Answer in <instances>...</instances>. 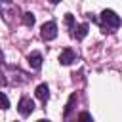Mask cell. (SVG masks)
I'll return each instance as SVG.
<instances>
[{"label": "cell", "mask_w": 122, "mask_h": 122, "mask_svg": "<svg viewBox=\"0 0 122 122\" xmlns=\"http://www.w3.org/2000/svg\"><path fill=\"white\" fill-rule=\"evenodd\" d=\"M99 23H101V27L105 29V30H116L120 25H122V19L112 11V10H105L103 13H101V19H99Z\"/></svg>", "instance_id": "obj_1"}, {"label": "cell", "mask_w": 122, "mask_h": 122, "mask_svg": "<svg viewBox=\"0 0 122 122\" xmlns=\"http://www.w3.org/2000/svg\"><path fill=\"white\" fill-rule=\"evenodd\" d=\"M40 34H42L44 40H53V38L57 36V25H55V21H48V23H44Z\"/></svg>", "instance_id": "obj_2"}, {"label": "cell", "mask_w": 122, "mask_h": 122, "mask_svg": "<svg viewBox=\"0 0 122 122\" xmlns=\"http://www.w3.org/2000/svg\"><path fill=\"white\" fill-rule=\"evenodd\" d=\"M17 111L21 116H29L32 111H34V103L30 97H21L19 99V105H17Z\"/></svg>", "instance_id": "obj_3"}, {"label": "cell", "mask_w": 122, "mask_h": 122, "mask_svg": "<svg viewBox=\"0 0 122 122\" xmlns=\"http://www.w3.org/2000/svg\"><path fill=\"white\" fill-rule=\"evenodd\" d=\"M74 59H76V53H74L71 48H65V50L59 53V63H61V65H71Z\"/></svg>", "instance_id": "obj_4"}, {"label": "cell", "mask_w": 122, "mask_h": 122, "mask_svg": "<svg viewBox=\"0 0 122 122\" xmlns=\"http://www.w3.org/2000/svg\"><path fill=\"white\" fill-rule=\"evenodd\" d=\"M29 65H30V69L38 71V69L42 67V53H40V51H32V53L29 55Z\"/></svg>", "instance_id": "obj_5"}, {"label": "cell", "mask_w": 122, "mask_h": 122, "mask_svg": "<svg viewBox=\"0 0 122 122\" xmlns=\"http://www.w3.org/2000/svg\"><path fill=\"white\" fill-rule=\"evenodd\" d=\"M36 97L42 99V101H48V99H50V88H48L46 84H40V86L36 88Z\"/></svg>", "instance_id": "obj_6"}, {"label": "cell", "mask_w": 122, "mask_h": 122, "mask_svg": "<svg viewBox=\"0 0 122 122\" xmlns=\"http://www.w3.org/2000/svg\"><path fill=\"white\" fill-rule=\"evenodd\" d=\"M72 34H74V38H76V40H82V38L88 34V25H86V23H82V25L74 27V32H72Z\"/></svg>", "instance_id": "obj_7"}, {"label": "cell", "mask_w": 122, "mask_h": 122, "mask_svg": "<svg viewBox=\"0 0 122 122\" xmlns=\"http://www.w3.org/2000/svg\"><path fill=\"white\" fill-rule=\"evenodd\" d=\"M23 23H25L27 27H32V25H34V15H32V13H25V15H23Z\"/></svg>", "instance_id": "obj_8"}, {"label": "cell", "mask_w": 122, "mask_h": 122, "mask_svg": "<svg viewBox=\"0 0 122 122\" xmlns=\"http://www.w3.org/2000/svg\"><path fill=\"white\" fill-rule=\"evenodd\" d=\"M74 101H76V95H71V99H69V103H67V107H65V116L72 111V105H74Z\"/></svg>", "instance_id": "obj_9"}, {"label": "cell", "mask_w": 122, "mask_h": 122, "mask_svg": "<svg viewBox=\"0 0 122 122\" xmlns=\"http://www.w3.org/2000/svg\"><path fill=\"white\" fill-rule=\"evenodd\" d=\"M76 122H92L90 112H80V114H78V118H76Z\"/></svg>", "instance_id": "obj_10"}, {"label": "cell", "mask_w": 122, "mask_h": 122, "mask_svg": "<svg viewBox=\"0 0 122 122\" xmlns=\"http://www.w3.org/2000/svg\"><path fill=\"white\" fill-rule=\"evenodd\" d=\"M65 23H67V27H72V25H74V19H72V15H71V13H67V15H65Z\"/></svg>", "instance_id": "obj_11"}, {"label": "cell", "mask_w": 122, "mask_h": 122, "mask_svg": "<svg viewBox=\"0 0 122 122\" xmlns=\"http://www.w3.org/2000/svg\"><path fill=\"white\" fill-rule=\"evenodd\" d=\"M2 101H4V109H8L10 107V101H8V95L6 93H2Z\"/></svg>", "instance_id": "obj_12"}, {"label": "cell", "mask_w": 122, "mask_h": 122, "mask_svg": "<svg viewBox=\"0 0 122 122\" xmlns=\"http://www.w3.org/2000/svg\"><path fill=\"white\" fill-rule=\"evenodd\" d=\"M50 2H51V4H57V2H59V0H50Z\"/></svg>", "instance_id": "obj_13"}, {"label": "cell", "mask_w": 122, "mask_h": 122, "mask_svg": "<svg viewBox=\"0 0 122 122\" xmlns=\"http://www.w3.org/2000/svg\"><path fill=\"white\" fill-rule=\"evenodd\" d=\"M38 122H50V120H38Z\"/></svg>", "instance_id": "obj_14"}]
</instances>
